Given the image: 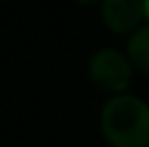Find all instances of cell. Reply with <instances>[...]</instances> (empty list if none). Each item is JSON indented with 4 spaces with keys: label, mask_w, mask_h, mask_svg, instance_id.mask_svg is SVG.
Segmentation results:
<instances>
[{
    "label": "cell",
    "mask_w": 149,
    "mask_h": 147,
    "mask_svg": "<svg viewBox=\"0 0 149 147\" xmlns=\"http://www.w3.org/2000/svg\"><path fill=\"white\" fill-rule=\"evenodd\" d=\"M100 130L110 147H149V104L132 93L112 95L102 106Z\"/></svg>",
    "instance_id": "1"
},
{
    "label": "cell",
    "mask_w": 149,
    "mask_h": 147,
    "mask_svg": "<svg viewBox=\"0 0 149 147\" xmlns=\"http://www.w3.org/2000/svg\"><path fill=\"white\" fill-rule=\"evenodd\" d=\"M89 78L104 93L121 95L130 89L132 78H134V67H132L130 59L125 54H121L119 50L104 48L91 56Z\"/></svg>",
    "instance_id": "2"
},
{
    "label": "cell",
    "mask_w": 149,
    "mask_h": 147,
    "mask_svg": "<svg viewBox=\"0 0 149 147\" xmlns=\"http://www.w3.org/2000/svg\"><path fill=\"white\" fill-rule=\"evenodd\" d=\"M143 20V0H102V22L115 35H132L136 28H141Z\"/></svg>",
    "instance_id": "3"
},
{
    "label": "cell",
    "mask_w": 149,
    "mask_h": 147,
    "mask_svg": "<svg viewBox=\"0 0 149 147\" xmlns=\"http://www.w3.org/2000/svg\"><path fill=\"white\" fill-rule=\"evenodd\" d=\"M127 59L132 67L149 76V24L136 28L127 39Z\"/></svg>",
    "instance_id": "4"
},
{
    "label": "cell",
    "mask_w": 149,
    "mask_h": 147,
    "mask_svg": "<svg viewBox=\"0 0 149 147\" xmlns=\"http://www.w3.org/2000/svg\"><path fill=\"white\" fill-rule=\"evenodd\" d=\"M143 7H145V20H149V0H143Z\"/></svg>",
    "instance_id": "5"
},
{
    "label": "cell",
    "mask_w": 149,
    "mask_h": 147,
    "mask_svg": "<svg viewBox=\"0 0 149 147\" xmlns=\"http://www.w3.org/2000/svg\"><path fill=\"white\" fill-rule=\"evenodd\" d=\"M78 2H82V4H93V2H100V0H78Z\"/></svg>",
    "instance_id": "6"
}]
</instances>
